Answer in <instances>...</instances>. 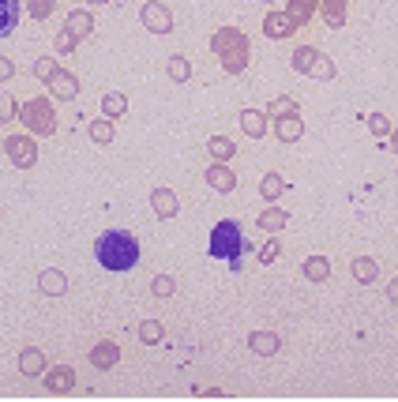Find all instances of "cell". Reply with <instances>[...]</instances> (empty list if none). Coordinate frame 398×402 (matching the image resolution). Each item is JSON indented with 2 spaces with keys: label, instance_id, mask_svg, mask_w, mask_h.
<instances>
[{
  "label": "cell",
  "instance_id": "44",
  "mask_svg": "<svg viewBox=\"0 0 398 402\" xmlns=\"http://www.w3.org/2000/svg\"><path fill=\"white\" fill-rule=\"evenodd\" d=\"M87 4H113V0H87Z\"/></svg>",
  "mask_w": 398,
  "mask_h": 402
},
{
  "label": "cell",
  "instance_id": "34",
  "mask_svg": "<svg viewBox=\"0 0 398 402\" xmlns=\"http://www.w3.org/2000/svg\"><path fill=\"white\" fill-rule=\"evenodd\" d=\"M294 113H297V102H294V98H274V102H271V117H274V120L294 117Z\"/></svg>",
  "mask_w": 398,
  "mask_h": 402
},
{
  "label": "cell",
  "instance_id": "27",
  "mask_svg": "<svg viewBox=\"0 0 398 402\" xmlns=\"http://www.w3.org/2000/svg\"><path fill=\"white\" fill-rule=\"evenodd\" d=\"M316 4H320V0H289V11H286V16L301 26V23H308V19H312Z\"/></svg>",
  "mask_w": 398,
  "mask_h": 402
},
{
  "label": "cell",
  "instance_id": "42",
  "mask_svg": "<svg viewBox=\"0 0 398 402\" xmlns=\"http://www.w3.org/2000/svg\"><path fill=\"white\" fill-rule=\"evenodd\" d=\"M387 297H391V305H398V278H391V286H387Z\"/></svg>",
  "mask_w": 398,
  "mask_h": 402
},
{
  "label": "cell",
  "instance_id": "9",
  "mask_svg": "<svg viewBox=\"0 0 398 402\" xmlns=\"http://www.w3.org/2000/svg\"><path fill=\"white\" fill-rule=\"evenodd\" d=\"M49 90L57 95L60 102H72L75 95H79V79L72 75V72H64V68H57V75L49 79Z\"/></svg>",
  "mask_w": 398,
  "mask_h": 402
},
{
  "label": "cell",
  "instance_id": "41",
  "mask_svg": "<svg viewBox=\"0 0 398 402\" xmlns=\"http://www.w3.org/2000/svg\"><path fill=\"white\" fill-rule=\"evenodd\" d=\"M11 75H16V64H11L8 57H0V83H8Z\"/></svg>",
  "mask_w": 398,
  "mask_h": 402
},
{
  "label": "cell",
  "instance_id": "15",
  "mask_svg": "<svg viewBox=\"0 0 398 402\" xmlns=\"http://www.w3.org/2000/svg\"><path fill=\"white\" fill-rule=\"evenodd\" d=\"M19 372H23V376H45V354L42 350H34V346H31V350H23L19 354Z\"/></svg>",
  "mask_w": 398,
  "mask_h": 402
},
{
  "label": "cell",
  "instance_id": "28",
  "mask_svg": "<svg viewBox=\"0 0 398 402\" xmlns=\"http://www.w3.org/2000/svg\"><path fill=\"white\" fill-rule=\"evenodd\" d=\"M282 192H286V181L278 177V173H267V177L259 181V196H263V199H271V203H274V199L282 196Z\"/></svg>",
  "mask_w": 398,
  "mask_h": 402
},
{
  "label": "cell",
  "instance_id": "31",
  "mask_svg": "<svg viewBox=\"0 0 398 402\" xmlns=\"http://www.w3.org/2000/svg\"><path fill=\"white\" fill-rule=\"evenodd\" d=\"M188 75H192L188 60H184V57H169V79H173V83H188Z\"/></svg>",
  "mask_w": 398,
  "mask_h": 402
},
{
  "label": "cell",
  "instance_id": "13",
  "mask_svg": "<svg viewBox=\"0 0 398 402\" xmlns=\"http://www.w3.org/2000/svg\"><path fill=\"white\" fill-rule=\"evenodd\" d=\"M117 361H121V346L117 342H98L95 350H90V365L95 369H113Z\"/></svg>",
  "mask_w": 398,
  "mask_h": 402
},
{
  "label": "cell",
  "instance_id": "30",
  "mask_svg": "<svg viewBox=\"0 0 398 402\" xmlns=\"http://www.w3.org/2000/svg\"><path fill=\"white\" fill-rule=\"evenodd\" d=\"M162 334H166V327L158 324V319H143V324H139V339L147 346H158V342H162Z\"/></svg>",
  "mask_w": 398,
  "mask_h": 402
},
{
  "label": "cell",
  "instance_id": "6",
  "mask_svg": "<svg viewBox=\"0 0 398 402\" xmlns=\"http://www.w3.org/2000/svg\"><path fill=\"white\" fill-rule=\"evenodd\" d=\"M139 19L151 34H169L173 31V16H169V8L158 4V0H147V4L139 8Z\"/></svg>",
  "mask_w": 398,
  "mask_h": 402
},
{
  "label": "cell",
  "instance_id": "16",
  "mask_svg": "<svg viewBox=\"0 0 398 402\" xmlns=\"http://www.w3.org/2000/svg\"><path fill=\"white\" fill-rule=\"evenodd\" d=\"M256 222H259V230H263V233H282L286 226H289V214H286L282 207H267Z\"/></svg>",
  "mask_w": 398,
  "mask_h": 402
},
{
  "label": "cell",
  "instance_id": "21",
  "mask_svg": "<svg viewBox=\"0 0 398 402\" xmlns=\"http://www.w3.org/2000/svg\"><path fill=\"white\" fill-rule=\"evenodd\" d=\"M350 271H353V278L357 282H376V275H380V263L376 260H368V256H357L353 263H350Z\"/></svg>",
  "mask_w": 398,
  "mask_h": 402
},
{
  "label": "cell",
  "instance_id": "36",
  "mask_svg": "<svg viewBox=\"0 0 398 402\" xmlns=\"http://www.w3.org/2000/svg\"><path fill=\"white\" fill-rule=\"evenodd\" d=\"M368 132H372L376 139H383V136H391V120L383 117V113H372V117H368Z\"/></svg>",
  "mask_w": 398,
  "mask_h": 402
},
{
  "label": "cell",
  "instance_id": "45",
  "mask_svg": "<svg viewBox=\"0 0 398 402\" xmlns=\"http://www.w3.org/2000/svg\"><path fill=\"white\" fill-rule=\"evenodd\" d=\"M259 4H274V0H259Z\"/></svg>",
  "mask_w": 398,
  "mask_h": 402
},
{
  "label": "cell",
  "instance_id": "3",
  "mask_svg": "<svg viewBox=\"0 0 398 402\" xmlns=\"http://www.w3.org/2000/svg\"><path fill=\"white\" fill-rule=\"evenodd\" d=\"M210 49L222 57V68L230 75H241L248 64V38L237 31V26H222V31L210 38Z\"/></svg>",
  "mask_w": 398,
  "mask_h": 402
},
{
  "label": "cell",
  "instance_id": "32",
  "mask_svg": "<svg viewBox=\"0 0 398 402\" xmlns=\"http://www.w3.org/2000/svg\"><path fill=\"white\" fill-rule=\"evenodd\" d=\"M173 290H177V278H173V275H158L154 282H151V293H154V297H173Z\"/></svg>",
  "mask_w": 398,
  "mask_h": 402
},
{
  "label": "cell",
  "instance_id": "20",
  "mask_svg": "<svg viewBox=\"0 0 398 402\" xmlns=\"http://www.w3.org/2000/svg\"><path fill=\"white\" fill-rule=\"evenodd\" d=\"M274 132H278V139H282V143H297V139L304 136V125H301V117L294 113V117H282V120H278Z\"/></svg>",
  "mask_w": 398,
  "mask_h": 402
},
{
  "label": "cell",
  "instance_id": "12",
  "mask_svg": "<svg viewBox=\"0 0 398 402\" xmlns=\"http://www.w3.org/2000/svg\"><path fill=\"white\" fill-rule=\"evenodd\" d=\"M278 334L274 331H256V334H248V350L252 354H259V357H271V354H278Z\"/></svg>",
  "mask_w": 398,
  "mask_h": 402
},
{
  "label": "cell",
  "instance_id": "43",
  "mask_svg": "<svg viewBox=\"0 0 398 402\" xmlns=\"http://www.w3.org/2000/svg\"><path fill=\"white\" fill-rule=\"evenodd\" d=\"M391 151H394V158H398V132H391Z\"/></svg>",
  "mask_w": 398,
  "mask_h": 402
},
{
  "label": "cell",
  "instance_id": "10",
  "mask_svg": "<svg viewBox=\"0 0 398 402\" xmlns=\"http://www.w3.org/2000/svg\"><path fill=\"white\" fill-rule=\"evenodd\" d=\"M203 177H207V184H210L215 192H233V189H237V177H233V169L225 166V162H215V166L203 173Z\"/></svg>",
  "mask_w": 398,
  "mask_h": 402
},
{
  "label": "cell",
  "instance_id": "8",
  "mask_svg": "<svg viewBox=\"0 0 398 402\" xmlns=\"http://www.w3.org/2000/svg\"><path fill=\"white\" fill-rule=\"evenodd\" d=\"M294 31H297V23L289 19L286 11H271V16L263 19V34H267V38H274V42H282V38H289Z\"/></svg>",
  "mask_w": 398,
  "mask_h": 402
},
{
  "label": "cell",
  "instance_id": "14",
  "mask_svg": "<svg viewBox=\"0 0 398 402\" xmlns=\"http://www.w3.org/2000/svg\"><path fill=\"white\" fill-rule=\"evenodd\" d=\"M19 16H23V4L19 0H0V38H8L11 31L19 26Z\"/></svg>",
  "mask_w": 398,
  "mask_h": 402
},
{
  "label": "cell",
  "instance_id": "39",
  "mask_svg": "<svg viewBox=\"0 0 398 402\" xmlns=\"http://www.w3.org/2000/svg\"><path fill=\"white\" fill-rule=\"evenodd\" d=\"M75 42H79V38L68 31V26H64V31L57 34V53H72V49H75Z\"/></svg>",
  "mask_w": 398,
  "mask_h": 402
},
{
  "label": "cell",
  "instance_id": "24",
  "mask_svg": "<svg viewBox=\"0 0 398 402\" xmlns=\"http://www.w3.org/2000/svg\"><path fill=\"white\" fill-rule=\"evenodd\" d=\"M68 31L75 34V38H87L90 31H95V19H90V11H68Z\"/></svg>",
  "mask_w": 398,
  "mask_h": 402
},
{
  "label": "cell",
  "instance_id": "22",
  "mask_svg": "<svg viewBox=\"0 0 398 402\" xmlns=\"http://www.w3.org/2000/svg\"><path fill=\"white\" fill-rule=\"evenodd\" d=\"M301 271H304V278H312V282H323V278L330 275V260L327 256H308Z\"/></svg>",
  "mask_w": 398,
  "mask_h": 402
},
{
  "label": "cell",
  "instance_id": "40",
  "mask_svg": "<svg viewBox=\"0 0 398 402\" xmlns=\"http://www.w3.org/2000/svg\"><path fill=\"white\" fill-rule=\"evenodd\" d=\"M274 260H278V240H267L259 252V263H274Z\"/></svg>",
  "mask_w": 398,
  "mask_h": 402
},
{
  "label": "cell",
  "instance_id": "19",
  "mask_svg": "<svg viewBox=\"0 0 398 402\" xmlns=\"http://www.w3.org/2000/svg\"><path fill=\"white\" fill-rule=\"evenodd\" d=\"M207 154L215 158V162H230V158L237 154V143L230 136H210L207 139Z\"/></svg>",
  "mask_w": 398,
  "mask_h": 402
},
{
  "label": "cell",
  "instance_id": "1",
  "mask_svg": "<svg viewBox=\"0 0 398 402\" xmlns=\"http://www.w3.org/2000/svg\"><path fill=\"white\" fill-rule=\"evenodd\" d=\"M95 260H98L102 271H109V275L131 271V267L139 263V240L128 230H105L95 240Z\"/></svg>",
  "mask_w": 398,
  "mask_h": 402
},
{
  "label": "cell",
  "instance_id": "5",
  "mask_svg": "<svg viewBox=\"0 0 398 402\" xmlns=\"http://www.w3.org/2000/svg\"><path fill=\"white\" fill-rule=\"evenodd\" d=\"M4 151L11 158V166H19V169H31L38 162V147L31 136H8L4 139Z\"/></svg>",
  "mask_w": 398,
  "mask_h": 402
},
{
  "label": "cell",
  "instance_id": "23",
  "mask_svg": "<svg viewBox=\"0 0 398 402\" xmlns=\"http://www.w3.org/2000/svg\"><path fill=\"white\" fill-rule=\"evenodd\" d=\"M124 113H128V98H124V95H117V90H109V95L102 98V117L117 120V117H124Z\"/></svg>",
  "mask_w": 398,
  "mask_h": 402
},
{
  "label": "cell",
  "instance_id": "2",
  "mask_svg": "<svg viewBox=\"0 0 398 402\" xmlns=\"http://www.w3.org/2000/svg\"><path fill=\"white\" fill-rule=\"evenodd\" d=\"M207 252H210L215 260H225V263L233 267V271H241V256L248 252L241 222H233V218L215 222V230H210V240H207Z\"/></svg>",
  "mask_w": 398,
  "mask_h": 402
},
{
  "label": "cell",
  "instance_id": "38",
  "mask_svg": "<svg viewBox=\"0 0 398 402\" xmlns=\"http://www.w3.org/2000/svg\"><path fill=\"white\" fill-rule=\"evenodd\" d=\"M16 113H19V102L11 98V95H0V125H8Z\"/></svg>",
  "mask_w": 398,
  "mask_h": 402
},
{
  "label": "cell",
  "instance_id": "11",
  "mask_svg": "<svg viewBox=\"0 0 398 402\" xmlns=\"http://www.w3.org/2000/svg\"><path fill=\"white\" fill-rule=\"evenodd\" d=\"M151 211H154V218H173V214L181 211V203L169 189H154L151 192Z\"/></svg>",
  "mask_w": 398,
  "mask_h": 402
},
{
  "label": "cell",
  "instance_id": "35",
  "mask_svg": "<svg viewBox=\"0 0 398 402\" xmlns=\"http://www.w3.org/2000/svg\"><path fill=\"white\" fill-rule=\"evenodd\" d=\"M308 75H312V79H335V64H330V57H323V53H320Z\"/></svg>",
  "mask_w": 398,
  "mask_h": 402
},
{
  "label": "cell",
  "instance_id": "26",
  "mask_svg": "<svg viewBox=\"0 0 398 402\" xmlns=\"http://www.w3.org/2000/svg\"><path fill=\"white\" fill-rule=\"evenodd\" d=\"M316 57H320V49H312V46H301L297 53H294V72H301V75H308L312 72V64H316Z\"/></svg>",
  "mask_w": 398,
  "mask_h": 402
},
{
  "label": "cell",
  "instance_id": "37",
  "mask_svg": "<svg viewBox=\"0 0 398 402\" xmlns=\"http://www.w3.org/2000/svg\"><path fill=\"white\" fill-rule=\"evenodd\" d=\"M34 75L42 79V83H49V79L57 75V60H49V57H42V60H34Z\"/></svg>",
  "mask_w": 398,
  "mask_h": 402
},
{
  "label": "cell",
  "instance_id": "7",
  "mask_svg": "<svg viewBox=\"0 0 398 402\" xmlns=\"http://www.w3.org/2000/svg\"><path fill=\"white\" fill-rule=\"evenodd\" d=\"M45 387H49V395H68L72 387H75L72 365H53V369L45 372Z\"/></svg>",
  "mask_w": 398,
  "mask_h": 402
},
{
  "label": "cell",
  "instance_id": "33",
  "mask_svg": "<svg viewBox=\"0 0 398 402\" xmlns=\"http://www.w3.org/2000/svg\"><path fill=\"white\" fill-rule=\"evenodd\" d=\"M53 8H57V0H26V11H31L34 19H49Z\"/></svg>",
  "mask_w": 398,
  "mask_h": 402
},
{
  "label": "cell",
  "instance_id": "18",
  "mask_svg": "<svg viewBox=\"0 0 398 402\" xmlns=\"http://www.w3.org/2000/svg\"><path fill=\"white\" fill-rule=\"evenodd\" d=\"M38 290H42V293H49V297H60V293L68 290V278H64L60 271H53V267H49V271H42V275H38Z\"/></svg>",
  "mask_w": 398,
  "mask_h": 402
},
{
  "label": "cell",
  "instance_id": "29",
  "mask_svg": "<svg viewBox=\"0 0 398 402\" xmlns=\"http://www.w3.org/2000/svg\"><path fill=\"white\" fill-rule=\"evenodd\" d=\"M113 136H117V128H113L109 117L90 120V139H95V143H113Z\"/></svg>",
  "mask_w": 398,
  "mask_h": 402
},
{
  "label": "cell",
  "instance_id": "17",
  "mask_svg": "<svg viewBox=\"0 0 398 402\" xmlns=\"http://www.w3.org/2000/svg\"><path fill=\"white\" fill-rule=\"evenodd\" d=\"M241 128H244V136L263 139V136H267V117H263L259 110H244L241 113Z\"/></svg>",
  "mask_w": 398,
  "mask_h": 402
},
{
  "label": "cell",
  "instance_id": "4",
  "mask_svg": "<svg viewBox=\"0 0 398 402\" xmlns=\"http://www.w3.org/2000/svg\"><path fill=\"white\" fill-rule=\"evenodd\" d=\"M19 120L34 136H53L57 132V110L49 105V98H31L19 105Z\"/></svg>",
  "mask_w": 398,
  "mask_h": 402
},
{
  "label": "cell",
  "instance_id": "25",
  "mask_svg": "<svg viewBox=\"0 0 398 402\" xmlns=\"http://www.w3.org/2000/svg\"><path fill=\"white\" fill-rule=\"evenodd\" d=\"M320 11L330 26H342L346 23V0H320Z\"/></svg>",
  "mask_w": 398,
  "mask_h": 402
}]
</instances>
